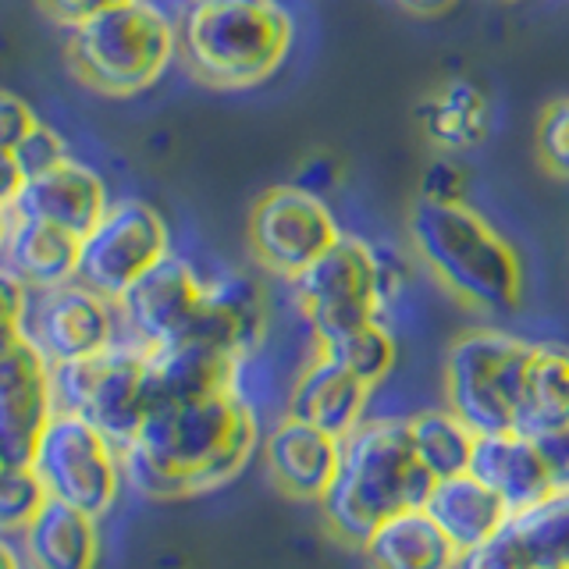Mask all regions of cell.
Segmentation results:
<instances>
[{"instance_id": "836d02e7", "label": "cell", "mask_w": 569, "mask_h": 569, "mask_svg": "<svg viewBox=\"0 0 569 569\" xmlns=\"http://www.w3.org/2000/svg\"><path fill=\"white\" fill-rule=\"evenodd\" d=\"M420 196L435 203H467V171L456 164V157H438L427 164Z\"/></svg>"}, {"instance_id": "3957f363", "label": "cell", "mask_w": 569, "mask_h": 569, "mask_svg": "<svg viewBox=\"0 0 569 569\" xmlns=\"http://www.w3.org/2000/svg\"><path fill=\"white\" fill-rule=\"evenodd\" d=\"M417 260L459 302L480 313H509L523 299V263L512 242L467 203L417 196L406 213Z\"/></svg>"}, {"instance_id": "e0dca14e", "label": "cell", "mask_w": 569, "mask_h": 569, "mask_svg": "<svg viewBox=\"0 0 569 569\" xmlns=\"http://www.w3.org/2000/svg\"><path fill=\"white\" fill-rule=\"evenodd\" d=\"M111 192H107V182L103 178L82 164V160H61V164H53L40 174H32L22 196L4 207V210H18L26 213V218H36V221H47V224H58L71 236L86 239L89 231L100 224V218L107 210H111Z\"/></svg>"}, {"instance_id": "ba28073f", "label": "cell", "mask_w": 569, "mask_h": 569, "mask_svg": "<svg viewBox=\"0 0 569 569\" xmlns=\"http://www.w3.org/2000/svg\"><path fill=\"white\" fill-rule=\"evenodd\" d=\"M296 307L310 328L313 346L331 342L352 328L378 320L385 292V260L367 239L346 236L307 271L289 281Z\"/></svg>"}, {"instance_id": "277c9868", "label": "cell", "mask_w": 569, "mask_h": 569, "mask_svg": "<svg viewBox=\"0 0 569 569\" xmlns=\"http://www.w3.org/2000/svg\"><path fill=\"white\" fill-rule=\"evenodd\" d=\"M296 40L278 0H189L178 22V58L210 89H253L284 64Z\"/></svg>"}, {"instance_id": "74e56055", "label": "cell", "mask_w": 569, "mask_h": 569, "mask_svg": "<svg viewBox=\"0 0 569 569\" xmlns=\"http://www.w3.org/2000/svg\"><path fill=\"white\" fill-rule=\"evenodd\" d=\"M40 4L50 18H58L64 29H71V26H79V22H86V18H93L107 8L124 4V0H40Z\"/></svg>"}, {"instance_id": "9c48e42d", "label": "cell", "mask_w": 569, "mask_h": 569, "mask_svg": "<svg viewBox=\"0 0 569 569\" xmlns=\"http://www.w3.org/2000/svg\"><path fill=\"white\" fill-rule=\"evenodd\" d=\"M32 470L40 473L50 498L100 520L118 502L124 459L118 441L107 438L86 417L58 413L50 420L47 435L40 438V449L32 456Z\"/></svg>"}, {"instance_id": "8d00e7d4", "label": "cell", "mask_w": 569, "mask_h": 569, "mask_svg": "<svg viewBox=\"0 0 569 569\" xmlns=\"http://www.w3.org/2000/svg\"><path fill=\"white\" fill-rule=\"evenodd\" d=\"M533 441H538L541 459L551 480H556V488H569V423L556 427V431H548V435H538Z\"/></svg>"}, {"instance_id": "d4e9b609", "label": "cell", "mask_w": 569, "mask_h": 569, "mask_svg": "<svg viewBox=\"0 0 569 569\" xmlns=\"http://www.w3.org/2000/svg\"><path fill=\"white\" fill-rule=\"evenodd\" d=\"M370 569H456L459 548L445 538L427 509L388 516L363 545Z\"/></svg>"}, {"instance_id": "2e32d148", "label": "cell", "mask_w": 569, "mask_h": 569, "mask_svg": "<svg viewBox=\"0 0 569 569\" xmlns=\"http://www.w3.org/2000/svg\"><path fill=\"white\" fill-rule=\"evenodd\" d=\"M242 356L203 338L150 349V413L160 406H189L231 396L239 385Z\"/></svg>"}, {"instance_id": "52a82bcc", "label": "cell", "mask_w": 569, "mask_h": 569, "mask_svg": "<svg viewBox=\"0 0 569 569\" xmlns=\"http://www.w3.org/2000/svg\"><path fill=\"white\" fill-rule=\"evenodd\" d=\"M58 413L86 417L124 449L150 417V349L118 338L111 349L71 363H53Z\"/></svg>"}, {"instance_id": "9a60e30c", "label": "cell", "mask_w": 569, "mask_h": 569, "mask_svg": "<svg viewBox=\"0 0 569 569\" xmlns=\"http://www.w3.org/2000/svg\"><path fill=\"white\" fill-rule=\"evenodd\" d=\"M260 452L274 485L299 502H320L342 467V438L289 413L271 423V431L260 441Z\"/></svg>"}, {"instance_id": "ac0fdd59", "label": "cell", "mask_w": 569, "mask_h": 569, "mask_svg": "<svg viewBox=\"0 0 569 569\" xmlns=\"http://www.w3.org/2000/svg\"><path fill=\"white\" fill-rule=\"evenodd\" d=\"M82 239L71 231L26 218L18 210H0V263L22 278L32 292H47L79 278Z\"/></svg>"}, {"instance_id": "cb8c5ba5", "label": "cell", "mask_w": 569, "mask_h": 569, "mask_svg": "<svg viewBox=\"0 0 569 569\" xmlns=\"http://www.w3.org/2000/svg\"><path fill=\"white\" fill-rule=\"evenodd\" d=\"M417 121L431 147L441 153H467L488 139L491 103L485 89L470 79H449L435 93H427L417 107Z\"/></svg>"}, {"instance_id": "f1b7e54d", "label": "cell", "mask_w": 569, "mask_h": 569, "mask_svg": "<svg viewBox=\"0 0 569 569\" xmlns=\"http://www.w3.org/2000/svg\"><path fill=\"white\" fill-rule=\"evenodd\" d=\"M313 352L328 356V360H335L338 367H346L352 378H360L367 388H378L399 363L396 335H391V328L381 317L331 338V342L313 346Z\"/></svg>"}, {"instance_id": "4dcf8cb0", "label": "cell", "mask_w": 569, "mask_h": 569, "mask_svg": "<svg viewBox=\"0 0 569 569\" xmlns=\"http://www.w3.org/2000/svg\"><path fill=\"white\" fill-rule=\"evenodd\" d=\"M538 157L551 174L569 178V97L551 100L541 111V118H538Z\"/></svg>"}, {"instance_id": "8992f818", "label": "cell", "mask_w": 569, "mask_h": 569, "mask_svg": "<svg viewBox=\"0 0 569 569\" xmlns=\"http://www.w3.org/2000/svg\"><path fill=\"white\" fill-rule=\"evenodd\" d=\"M530 356L533 342L512 331H462L449 346V360H445L449 409L467 420L477 435L516 431V413H520Z\"/></svg>"}, {"instance_id": "f35d334b", "label": "cell", "mask_w": 569, "mask_h": 569, "mask_svg": "<svg viewBox=\"0 0 569 569\" xmlns=\"http://www.w3.org/2000/svg\"><path fill=\"white\" fill-rule=\"evenodd\" d=\"M396 4L406 14H417V18H438V14H449L459 0H396Z\"/></svg>"}, {"instance_id": "ffe728a7", "label": "cell", "mask_w": 569, "mask_h": 569, "mask_svg": "<svg viewBox=\"0 0 569 569\" xmlns=\"http://www.w3.org/2000/svg\"><path fill=\"white\" fill-rule=\"evenodd\" d=\"M267 325H271V307H267L263 284L236 271L210 281L207 307L189 338H203V342H213L249 360V356L260 352Z\"/></svg>"}, {"instance_id": "7a4b0ae2", "label": "cell", "mask_w": 569, "mask_h": 569, "mask_svg": "<svg viewBox=\"0 0 569 569\" xmlns=\"http://www.w3.org/2000/svg\"><path fill=\"white\" fill-rule=\"evenodd\" d=\"M435 485L406 417H370L342 441V467L317 506L338 538L363 548L388 516L423 509Z\"/></svg>"}, {"instance_id": "60d3db41", "label": "cell", "mask_w": 569, "mask_h": 569, "mask_svg": "<svg viewBox=\"0 0 569 569\" xmlns=\"http://www.w3.org/2000/svg\"><path fill=\"white\" fill-rule=\"evenodd\" d=\"M551 569H569V566H551Z\"/></svg>"}, {"instance_id": "f546056e", "label": "cell", "mask_w": 569, "mask_h": 569, "mask_svg": "<svg viewBox=\"0 0 569 569\" xmlns=\"http://www.w3.org/2000/svg\"><path fill=\"white\" fill-rule=\"evenodd\" d=\"M47 502L50 491L32 467H4L0 473V530L26 533Z\"/></svg>"}, {"instance_id": "603a6c76", "label": "cell", "mask_w": 569, "mask_h": 569, "mask_svg": "<svg viewBox=\"0 0 569 569\" xmlns=\"http://www.w3.org/2000/svg\"><path fill=\"white\" fill-rule=\"evenodd\" d=\"M22 551L32 569H93L100 559L97 516L50 498L26 527Z\"/></svg>"}, {"instance_id": "6da1fadb", "label": "cell", "mask_w": 569, "mask_h": 569, "mask_svg": "<svg viewBox=\"0 0 569 569\" xmlns=\"http://www.w3.org/2000/svg\"><path fill=\"white\" fill-rule=\"evenodd\" d=\"M260 441V417L239 391L189 406H160L121 449L124 477L150 498L210 491L242 473Z\"/></svg>"}, {"instance_id": "8fae6325", "label": "cell", "mask_w": 569, "mask_h": 569, "mask_svg": "<svg viewBox=\"0 0 569 569\" xmlns=\"http://www.w3.org/2000/svg\"><path fill=\"white\" fill-rule=\"evenodd\" d=\"M342 239L331 207L317 192L299 186L267 189L249 210V249L267 274L299 278Z\"/></svg>"}, {"instance_id": "7c38bea8", "label": "cell", "mask_w": 569, "mask_h": 569, "mask_svg": "<svg viewBox=\"0 0 569 569\" xmlns=\"http://www.w3.org/2000/svg\"><path fill=\"white\" fill-rule=\"evenodd\" d=\"M58 417L53 363L26 331H4L0 349V462L32 467L50 420Z\"/></svg>"}, {"instance_id": "7402d4cb", "label": "cell", "mask_w": 569, "mask_h": 569, "mask_svg": "<svg viewBox=\"0 0 569 569\" xmlns=\"http://www.w3.org/2000/svg\"><path fill=\"white\" fill-rule=\"evenodd\" d=\"M423 509L431 512V520L459 551H470L477 545L491 541L512 516V509L502 498L473 473L441 477Z\"/></svg>"}, {"instance_id": "5b68a950", "label": "cell", "mask_w": 569, "mask_h": 569, "mask_svg": "<svg viewBox=\"0 0 569 569\" xmlns=\"http://www.w3.org/2000/svg\"><path fill=\"white\" fill-rule=\"evenodd\" d=\"M71 76L100 97L153 89L178 58V22L153 0H124L68 29Z\"/></svg>"}, {"instance_id": "83f0119b", "label": "cell", "mask_w": 569, "mask_h": 569, "mask_svg": "<svg viewBox=\"0 0 569 569\" xmlns=\"http://www.w3.org/2000/svg\"><path fill=\"white\" fill-rule=\"evenodd\" d=\"M406 423H409V435H413L420 459L438 480L470 473L480 435L467 420L456 417L452 409H420V413L406 417Z\"/></svg>"}, {"instance_id": "4316f807", "label": "cell", "mask_w": 569, "mask_h": 569, "mask_svg": "<svg viewBox=\"0 0 569 569\" xmlns=\"http://www.w3.org/2000/svg\"><path fill=\"white\" fill-rule=\"evenodd\" d=\"M506 530L533 569L569 566V488H556L530 509L512 512Z\"/></svg>"}, {"instance_id": "1f68e13d", "label": "cell", "mask_w": 569, "mask_h": 569, "mask_svg": "<svg viewBox=\"0 0 569 569\" xmlns=\"http://www.w3.org/2000/svg\"><path fill=\"white\" fill-rule=\"evenodd\" d=\"M0 153H11L18 164H22V171L32 178L53 164H61V160H68V142L58 129H50L47 121H40L14 150H0Z\"/></svg>"}, {"instance_id": "ab89813d", "label": "cell", "mask_w": 569, "mask_h": 569, "mask_svg": "<svg viewBox=\"0 0 569 569\" xmlns=\"http://www.w3.org/2000/svg\"><path fill=\"white\" fill-rule=\"evenodd\" d=\"M0 566L4 569H22V559H18V551L4 541V548H0Z\"/></svg>"}, {"instance_id": "484cf974", "label": "cell", "mask_w": 569, "mask_h": 569, "mask_svg": "<svg viewBox=\"0 0 569 569\" xmlns=\"http://www.w3.org/2000/svg\"><path fill=\"white\" fill-rule=\"evenodd\" d=\"M566 423H569V346L533 342V356L520 396V413H516V431L538 438Z\"/></svg>"}, {"instance_id": "30bf717a", "label": "cell", "mask_w": 569, "mask_h": 569, "mask_svg": "<svg viewBox=\"0 0 569 569\" xmlns=\"http://www.w3.org/2000/svg\"><path fill=\"white\" fill-rule=\"evenodd\" d=\"M164 257H171V228L160 210L142 200H114L82 239L76 281L118 302Z\"/></svg>"}, {"instance_id": "44dd1931", "label": "cell", "mask_w": 569, "mask_h": 569, "mask_svg": "<svg viewBox=\"0 0 569 569\" xmlns=\"http://www.w3.org/2000/svg\"><path fill=\"white\" fill-rule=\"evenodd\" d=\"M470 473L480 477L485 485L502 498V502L520 512L541 502L545 495L556 491L538 441L523 431H498V435H480Z\"/></svg>"}, {"instance_id": "d6986e66", "label": "cell", "mask_w": 569, "mask_h": 569, "mask_svg": "<svg viewBox=\"0 0 569 569\" xmlns=\"http://www.w3.org/2000/svg\"><path fill=\"white\" fill-rule=\"evenodd\" d=\"M370 396L360 378H352L346 367H338L328 356L313 352V360L296 373L289 385V417H299L335 438H349L356 427H363L370 417Z\"/></svg>"}, {"instance_id": "4fadbf2b", "label": "cell", "mask_w": 569, "mask_h": 569, "mask_svg": "<svg viewBox=\"0 0 569 569\" xmlns=\"http://www.w3.org/2000/svg\"><path fill=\"white\" fill-rule=\"evenodd\" d=\"M210 278H203L186 257H164L150 274H142L129 292L118 299L121 335L132 342L160 349L182 342L200 325L207 307Z\"/></svg>"}, {"instance_id": "d6a6232c", "label": "cell", "mask_w": 569, "mask_h": 569, "mask_svg": "<svg viewBox=\"0 0 569 569\" xmlns=\"http://www.w3.org/2000/svg\"><path fill=\"white\" fill-rule=\"evenodd\" d=\"M456 569H533V566L523 559V551L516 548V541L509 538V530L502 527L491 541L477 545L470 551H459Z\"/></svg>"}, {"instance_id": "d590c367", "label": "cell", "mask_w": 569, "mask_h": 569, "mask_svg": "<svg viewBox=\"0 0 569 569\" xmlns=\"http://www.w3.org/2000/svg\"><path fill=\"white\" fill-rule=\"evenodd\" d=\"M0 299H4V331H22L36 292L11 271H0Z\"/></svg>"}, {"instance_id": "e575fe53", "label": "cell", "mask_w": 569, "mask_h": 569, "mask_svg": "<svg viewBox=\"0 0 569 569\" xmlns=\"http://www.w3.org/2000/svg\"><path fill=\"white\" fill-rule=\"evenodd\" d=\"M36 124H40V118H36V111L22 97L14 93L0 97V150H14Z\"/></svg>"}, {"instance_id": "5bb4252c", "label": "cell", "mask_w": 569, "mask_h": 569, "mask_svg": "<svg viewBox=\"0 0 569 569\" xmlns=\"http://www.w3.org/2000/svg\"><path fill=\"white\" fill-rule=\"evenodd\" d=\"M22 331L47 352L50 363H71L111 349L121 338V313L114 299L82 281H68L36 292Z\"/></svg>"}]
</instances>
